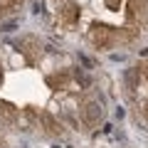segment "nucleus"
<instances>
[{
	"mask_svg": "<svg viewBox=\"0 0 148 148\" xmlns=\"http://www.w3.org/2000/svg\"><path fill=\"white\" fill-rule=\"evenodd\" d=\"M89 40H91L94 47L109 49V47H114V42L119 40V30H116V27H111V25H106V22H91Z\"/></svg>",
	"mask_w": 148,
	"mask_h": 148,
	"instance_id": "f257e3e1",
	"label": "nucleus"
},
{
	"mask_svg": "<svg viewBox=\"0 0 148 148\" xmlns=\"http://www.w3.org/2000/svg\"><path fill=\"white\" fill-rule=\"evenodd\" d=\"M79 116L89 128H96L101 123V119H104V109H101L99 101H84L79 106Z\"/></svg>",
	"mask_w": 148,
	"mask_h": 148,
	"instance_id": "f03ea898",
	"label": "nucleus"
},
{
	"mask_svg": "<svg viewBox=\"0 0 148 148\" xmlns=\"http://www.w3.org/2000/svg\"><path fill=\"white\" fill-rule=\"evenodd\" d=\"M17 49L25 54L27 64H35L37 57H40V42H37L35 37H22L20 42H17Z\"/></svg>",
	"mask_w": 148,
	"mask_h": 148,
	"instance_id": "7ed1b4c3",
	"label": "nucleus"
},
{
	"mask_svg": "<svg viewBox=\"0 0 148 148\" xmlns=\"http://www.w3.org/2000/svg\"><path fill=\"white\" fill-rule=\"evenodd\" d=\"M57 15H59V20H62V25H74V22L79 20V5L64 0V3H59Z\"/></svg>",
	"mask_w": 148,
	"mask_h": 148,
	"instance_id": "20e7f679",
	"label": "nucleus"
},
{
	"mask_svg": "<svg viewBox=\"0 0 148 148\" xmlns=\"http://www.w3.org/2000/svg\"><path fill=\"white\" fill-rule=\"evenodd\" d=\"M146 10H148V0H128L126 3V22L128 25L138 22L146 15Z\"/></svg>",
	"mask_w": 148,
	"mask_h": 148,
	"instance_id": "39448f33",
	"label": "nucleus"
},
{
	"mask_svg": "<svg viewBox=\"0 0 148 148\" xmlns=\"http://www.w3.org/2000/svg\"><path fill=\"white\" fill-rule=\"evenodd\" d=\"M47 86L49 89H54V91H59V89H67L69 86V82H72V72H67V69H62V72H57V74H47Z\"/></svg>",
	"mask_w": 148,
	"mask_h": 148,
	"instance_id": "423d86ee",
	"label": "nucleus"
},
{
	"mask_svg": "<svg viewBox=\"0 0 148 148\" xmlns=\"http://www.w3.org/2000/svg\"><path fill=\"white\" fill-rule=\"evenodd\" d=\"M40 123H42L45 131L52 133V136H62V133H64V126L49 114V111H40Z\"/></svg>",
	"mask_w": 148,
	"mask_h": 148,
	"instance_id": "0eeeda50",
	"label": "nucleus"
},
{
	"mask_svg": "<svg viewBox=\"0 0 148 148\" xmlns=\"http://www.w3.org/2000/svg\"><path fill=\"white\" fill-rule=\"evenodd\" d=\"M17 116H20V109L17 106H12L10 101H0V119L5 123H15Z\"/></svg>",
	"mask_w": 148,
	"mask_h": 148,
	"instance_id": "6e6552de",
	"label": "nucleus"
},
{
	"mask_svg": "<svg viewBox=\"0 0 148 148\" xmlns=\"http://www.w3.org/2000/svg\"><path fill=\"white\" fill-rule=\"evenodd\" d=\"M20 5H22V0H0V17L20 10Z\"/></svg>",
	"mask_w": 148,
	"mask_h": 148,
	"instance_id": "1a4fd4ad",
	"label": "nucleus"
},
{
	"mask_svg": "<svg viewBox=\"0 0 148 148\" xmlns=\"http://www.w3.org/2000/svg\"><path fill=\"white\" fill-rule=\"evenodd\" d=\"M138 77H141L138 67H133V69H128V72H126V86H128V91H133V89H136V82H138Z\"/></svg>",
	"mask_w": 148,
	"mask_h": 148,
	"instance_id": "9d476101",
	"label": "nucleus"
},
{
	"mask_svg": "<svg viewBox=\"0 0 148 148\" xmlns=\"http://www.w3.org/2000/svg\"><path fill=\"white\" fill-rule=\"evenodd\" d=\"M106 8H111V10H119V5H121V0H104Z\"/></svg>",
	"mask_w": 148,
	"mask_h": 148,
	"instance_id": "9b49d317",
	"label": "nucleus"
},
{
	"mask_svg": "<svg viewBox=\"0 0 148 148\" xmlns=\"http://www.w3.org/2000/svg\"><path fill=\"white\" fill-rule=\"evenodd\" d=\"M141 111H143V116L148 119V101H146V104H143V109H141Z\"/></svg>",
	"mask_w": 148,
	"mask_h": 148,
	"instance_id": "f8f14e48",
	"label": "nucleus"
},
{
	"mask_svg": "<svg viewBox=\"0 0 148 148\" xmlns=\"http://www.w3.org/2000/svg\"><path fill=\"white\" fill-rule=\"evenodd\" d=\"M143 74H146V79H148V64H146V67H143Z\"/></svg>",
	"mask_w": 148,
	"mask_h": 148,
	"instance_id": "ddd939ff",
	"label": "nucleus"
},
{
	"mask_svg": "<svg viewBox=\"0 0 148 148\" xmlns=\"http://www.w3.org/2000/svg\"><path fill=\"white\" fill-rule=\"evenodd\" d=\"M0 84H3V67H0Z\"/></svg>",
	"mask_w": 148,
	"mask_h": 148,
	"instance_id": "4468645a",
	"label": "nucleus"
},
{
	"mask_svg": "<svg viewBox=\"0 0 148 148\" xmlns=\"http://www.w3.org/2000/svg\"><path fill=\"white\" fill-rule=\"evenodd\" d=\"M0 146H3V143H0Z\"/></svg>",
	"mask_w": 148,
	"mask_h": 148,
	"instance_id": "2eb2a0df",
	"label": "nucleus"
}]
</instances>
